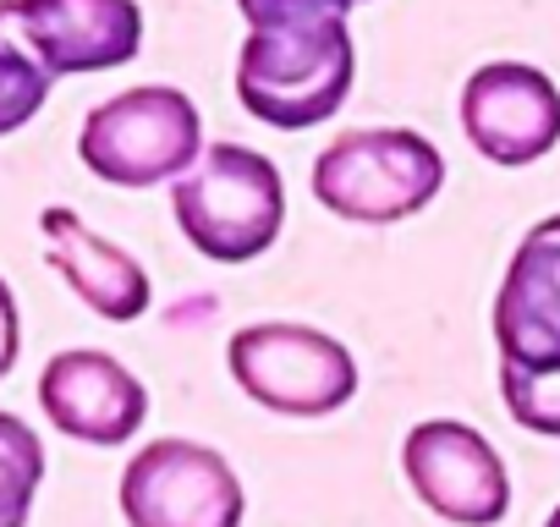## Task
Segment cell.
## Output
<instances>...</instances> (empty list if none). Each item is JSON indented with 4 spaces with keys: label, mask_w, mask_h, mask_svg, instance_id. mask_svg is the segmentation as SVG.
<instances>
[{
    "label": "cell",
    "mask_w": 560,
    "mask_h": 527,
    "mask_svg": "<svg viewBox=\"0 0 560 527\" xmlns=\"http://www.w3.org/2000/svg\"><path fill=\"white\" fill-rule=\"evenodd\" d=\"M352 72L358 50L347 17H287L247 28V45L236 56V99L264 127L308 132L347 105Z\"/></svg>",
    "instance_id": "obj_1"
},
{
    "label": "cell",
    "mask_w": 560,
    "mask_h": 527,
    "mask_svg": "<svg viewBox=\"0 0 560 527\" xmlns=\"http://www.w3.org/2000/svg\"><path fill=\"white\" fill-rule=\"evenodd\" d=\"M182 236L214 264H253L275 247L287 220V187L275 160L242 143H209L187 176L171 181Z\"/></svg>",
    "instance_id": "obj_2"
},
{
    "label": "cell",
    "mask_w": 560,
    "mask_h": 527,
    "mask_svg": "<svg viewBox=\"0 0 560 527\" xmlns=\"http://www.w3.org/2000/svg\"><path fill=\"white\" fill-rule=\"evenodd\" d=\"M445 187L440 149L412 127H358L314 160V198L352 225H396Z\"/></svg>",
    "instance_id": "obj_3"
},
{
    "label": "cell",
    "mask_w": 560,
    "mask_h": 527,
    "mask_svg": "<svg viewBox=\"0 0 560 527\" xmlns=\"http://www.w3.org/2000/svg\"><path fill=\"white\" fill-rule=\"evenodd\" d=\"M78 154L110 187H160L198 165L203 121L182 89L143 83V89H127L83 116Z\"/></svg>",
    "instance_id": "obj_4"
},
{
    "label": "cell",
    "mask_w": 560,
    "mask_h": 527,
    "mask_svg": "<svg viewBox=\"0 0 560 527\" xmlns=\"http://www.w3.org/2000/svg\"><path fill=\"white\" fill-rule=\"evenodd\" d=\"M231 379L280 418H330L358 396V358L314 325H247L225 347Z\"/></svg>",
    "instance_id": "obj_5"
},
{
    "label": "cell",
    "mask_w": 560,
    "mask_h": 527,
    "mask_svg": "<svg viewBox=\"0 0 560 527\" xmlns=\"http://www.w3.org/2000/svg\"><path fill=\"white\" fill-rule=\"evenodd\" d=\"M242 511L231 461L192 440H149L121 472L127 527H242Z\"/></svg>",
    "instance_id": "obj_6"
},
{
    "label": "cell",
    "mask_w": 560,
    "mask_h": 527,
    "mask_svg": "<svg viewBox=\"0 0 560 527\" xmlns=\"http://www.w3.org/2000/svg\"><path fill=\"white\" fill-rule=\"evenodd\" d=\"M0 28L50 78L110 72L143 50L138 0H0Z\"/></svg>",
    "instance_id": "obj_7"
},
{
    "label": "cell",
    "mask_w": 560,
    "mask_h": 527,
    "mask_svg": "<svg viewBox=\"0 0 560 527\" xmlns=\"http://www.w3.org/2000/svg\"><path fill=\"white\" fill-rule=\"evenodd\" d=\"M401 467H407L412 494L456 527H494L511 511L505 461L472 423H456V418L418 423L401 445Z\"/></svg>",
    "instance_id": "obj_8"
},
{
    "label": "cell",
    "mask_w": 560,
    "mask_h": 527,
    "mask_svg": "<svg viewBox=\"0 0 560 527\" xmlns=\"http://www.w3.org/2000/svg\"><path fill=\"white\" fill-rule=\"evenodd\" d=\"M462 132L494 165H533L560 143V89L527 61H489L462 89Z\"/></svg>",
    "instance_id": "obj_9"
},
{
    "label": "cell",
    "mask_w": 560,
    "mask_h": 527,
    "mask_svg": "<svg viewBox=\"0 0 560 527\" xmlns=\"http://www.w3.org/2000/svg\"><path fill=\"white\" fill-rule=\"evenodd\" d=\"M39 407H45V418L67 440L127 445L143 429V418H149V390L110 352L72 347V352H56L45 363V374H39Z\"/></svg>",
    "instance_id": "obj_10"
},
{
    "label": "cell",
    "mask_w": 560,
    "mask_h": 527,
    "mask_svg": "<svg viewBox=\"0 0 560 527\" xmlns=\"http://www.w3.org/2000/svg\"><path fill=\"white\" fill-rule=\"evenodd\" d=\"M494 347L511 368L560 363V214L538 220L511 253L494 297Z\"/></svg>",
    "instance_id": "obj_11"
},
{
    "label": "cell",
    "mask_w": 560,
    "mask_h": 527,
    "mask_svg": "<svg viewBox=\"0 0 560 527\" xmlns=\"http://www.w3.org/2000/svg\"><path fill=\"white\" fill-rule=\"evenodd\" d=\"M39 236H45V253H50V264H56V276L100 314V319H110V325H132V319H143L149 314V276H143V264L127 253V247H116V242H105L100 231H89L67 203H50L45 214H39Z\"/></svg>",
    "instance_id": "obj_12"
},
{
    "label": "cell",
    "mask_w": 560,
    "mask_h": 527,
    "mask_svg": "<svg viewBox=\"0 0 560 527\" xmlns=\"http://www.w3.org/2000/svg\"><path fill=\"white\" fill-rule=\"evenodd\" d=\"M39 483H45V445H39V434L23 418L0 412V527H28Z\"/></svg>",
    "instance_id": "obj_13"
},
{
    "label": "cell",
    "mask_w": 560,
    "mask_h": 527,
    "mask_svg": "<svg viewBox=\"0 0 560 527\" xmlns=\"http://www.w3.org/2000/svg\"><path fill=\"white\" fill-rule=\"evenodd\" d=\"M50 72L0 28V138L7 132H18V127H28L39 110H45V99H50Z\"/></svg>",
    "instance_id": "obj_14"
},
{
    "label": "cell",
    "mask_w": 560,
    "mask_h": 527,
    "mask_svg": "<svg viewBox=\"0 0 560 527\" xmlns=\"http://www.w3.org/2000/svg\"><path fill=\"white\" fill-rule=\"evenodd\" d=\"M500 396H505V412L544 434V440H560V363L555 368H511L500 363Z\"/></svg>",
    "instance_id": "obj_15"
},
{
    "label": "cell",
    "mask_w": 560,
    "mask_h": 527,
    "mask_svg": "<svg viewBox=\"0 0 560 527\" xmlns=\"http://www.w3.org/2000/svg\"><path fill=\"white\" fill-rule=\"evenodd\" d=\"M247 28H269V23H287V17H347L363 0H236Z\"/></svg>",
    "instance_id": "obj_16"
},
{
    "label": "cell",
    "mask_w": 560,
    "mask_h": 527,
    "mask_svg": "<svg viewBox=\"0 0 560 527\" xmlns=\"http://www.w3.org/2000/svg\"><path fill=\"white\" fill-rule=\"evenodd\" d=\"M18 347H23V319H18V297L0 281V379L18 368Z\"/></svg>",
    "instance_id": "obj_17"
},
{
    "label": "cell",
    "mask_w": 560,
    "mask_h": 527,
    "mask_svg": "<svg viewBox=\"0 0 560 527\" xmlns=\"http://www.w3.org/2000/svg\"><path fill=\"white\" fill-rule=\"evenodd\" d=\"M544 527H560V505H555V511H549V522H544Z\"/></svg>",
    "instance_id": "obj_18"
}]
</instances>
